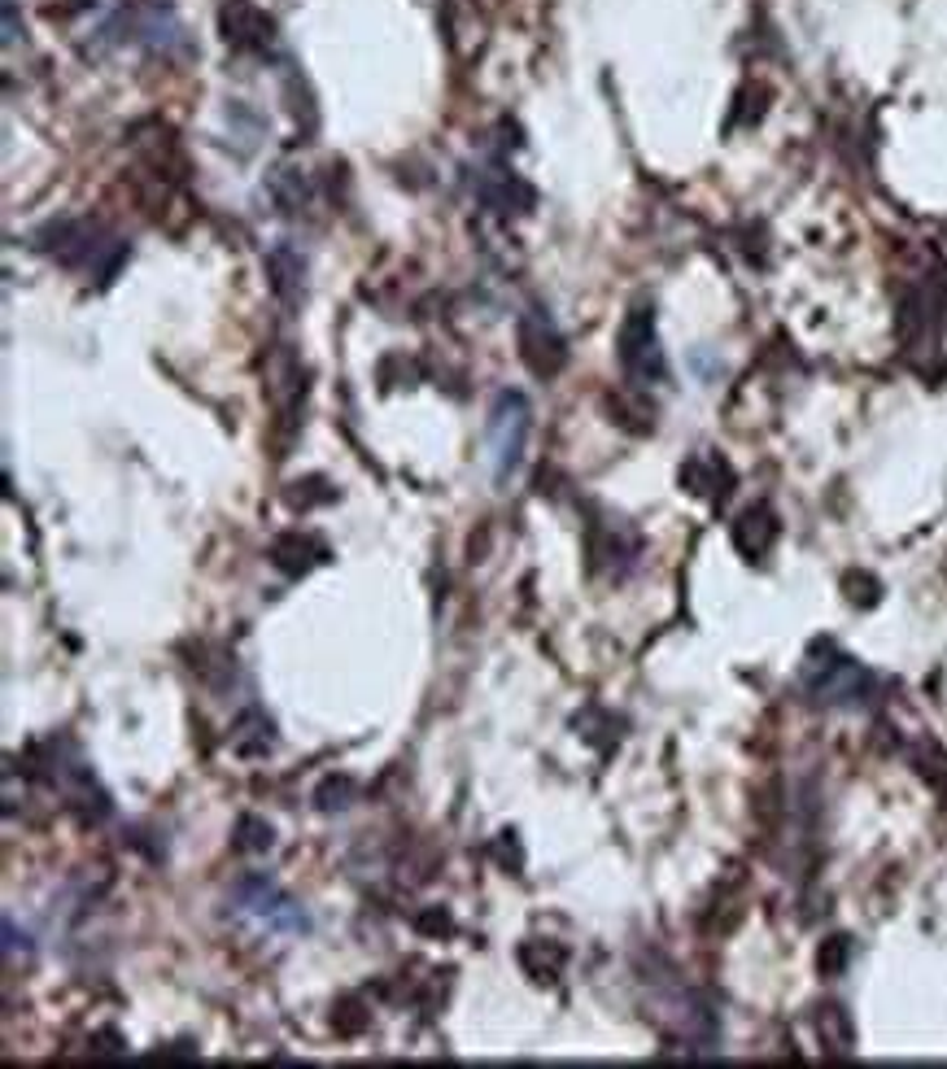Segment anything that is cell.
Masks as SVG:
<instances>
[{
  "mask_svg": "<svg viewBox=\"0 0 947 1069\" xmlns=\"http://www.w3.org/2000/svg\"><path fill=\"white\" fill-rule=\"evenodd\" d=\"M524 441H528V401L519 393H502L489 410L484 423V449H489V471L493 480H511V471L524 458Z\"/></svg>",
  "mask_w": 947,
  "mask_h": 1069,
  "instance_id": "6da1fadb",
  "label": "cell"
},
{
  "mask_svg": "<svg viewBox=\"0 0 947 1069\" xmlns=\"http://www.w3.org/2000/svg\"><path fill=\"white\" fill-rule=\"evenodd\" d=\"M236 912H249V916L266 921V929H284V934H301L310 925L305 912L292 899H284V890L266 877H244L236 886Z\"/></svg>",
  "mask_w": 947,
  "mask_h": 1069,
  "instance_id": "7a4b0ae2",
  "label": "cell"
},
{
  "mask_svg": "<svg viewBox=\"0 0 947 1069\" xmlns=\"http://www.w3.org/2000/svg\"><path fill=\"white\" fill-rule=\"evenodd\" d=\"M620 362H624V371L637 375V380H650V375L663 371L659 345H655V319H650V310H633L628 323L620 327Z\"/></svg>",
  "mask_w": 947,
  "mask_h": 1069,
  "instance_id": "3957f363",
  "label": "cell"
},
{
  "mask_svg": "<svg viewBox=\"0 0 947 1069\" xmlns=\"http://www.w3.org/2000/svg\"><path fill=\"white\" fill-rule=\"evenodd\" d=\"M807 689L816 694V702H855L860 689H864V672L851 659L812 663L807 668Z\"/></svg>",
  "mask_w": 947,
  "mask_h": 1069,
  "instance_id": "277c9868",
  "label": "cell"
},
{
  "mask_svg": "<svg viewBox=\"0 0 947 1069\" xmlns=\"http://www.w3.org/2000/svg\"><path fill=\"white\" fill-rule=\"evenodd\" d=\"M772 537H777V524H772V515H768L764 506H751V511L733 524V545H738L746 558H759V554L772 545Z\"/></svg>",
  "mask_w": 947,
  "mask_h": 1069,
  "instance_id": "5b68a950",
  "label": "cell"
},
{
  "mask_svg": "<svg viewBox=\"0 0 947 1069\" xmlns=\"http://www.w3.org/2000/svg\"><path fill=\"white\" fill-rule=\"evenodd\" d=\"M271 842H275V838H271V825H262V820H253V816L240 820V842H236L240 851H271Z\"/></svg>",
  "mask_w": 947,
  "mask_h": 1069,
  "instance_id": "8992f818",
  "label": "cell"
}]
</instances>
